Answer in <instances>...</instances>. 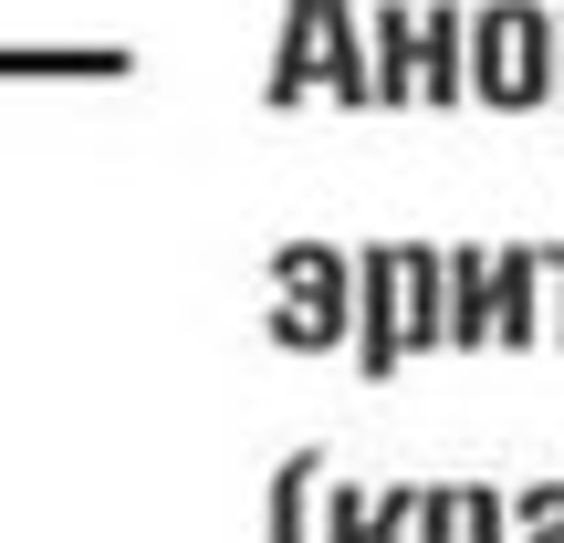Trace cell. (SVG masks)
<instances>
[{
    "label": "cell",
    "mask_w": 564,
    "mask_h": 543,
    "mask_svg": "<svg viewBox=\"0 0 564 543\" xmlns=\"http://www.w3.org/2000/svg\"><path fill=\"white\" fill-rule=\"evenodd\" d=\"M314 481H324L314 460L282 470V491H272V543H303V533H314Z\"/></svg>",
    "instance_id": "obj_8"
},
{
    "label": "cell",
    "mask_w": 564,
    "mask_h": 543,
    "mask_svg": "<svg viewBox=\"0 0 564 543\" xmlns=\"http://www.w3.org/2000/svg\"><path fill=\"white\" fill-rule=\"evenodd\" d=\"M356 335L366 366H398L408 345H449V251H366Z\"/></svg>",
    "instance_id": "obj_1"
},
{
    "label": "cell",
    "mask_w": 564,
    "mask_h": 543,
    "mask_svg": "<svg viewBox=\"0 0 564 543\" xmlns=\"http://www.w3.org/2000/svg\"><path fill=\"white\" fill-rule=\"evenodd\" d=\"M366 84H377V105H408V95H419V11H408V0H398V11H377V74H366Z\"/></svg>",
    "instance_id": "obj_6"
},
{
    "label": "cell",
    "mask_w": 564,
    "mask_h": 543,
    "mask_svg": "<svg viewBox=\"0 0 564 543\" xmlns=\"http://www.w3.org/2000/svg\"><path fill=\"white\" fill-rule=\"evenodd\" d=\"M419 543H512V491H491V481L419 491Z\"/></svg>",
    "instance_id": "obj_4"
},
{
    "label": "cell",
    "mask_w": 564,
    "mask_h": 543,
    "mask_svg": "<svg viewBox=\"0 0 564 543\" xmlns=\"http://www.w3.org/2000/svg\"><path fill=\"white\" fill-rule=\"evenodd\" d=\"M544 335V251H491V345H512V356H523V345Z\"/></svg>",
    "instance_id": "obj_5"
},
{
    "label": "cell",
    "mask_w": 564,
    "mask_h": 543,
    "mask_svg": "<svg viewBox=\"0 0 564 543\" xmlns=\"http://www.w3.org/2000/svg\"><path fill=\"white\" fill-rule=\"evenodd\" d=\"M554 105H564V11H554Z\"/></svg>",
    "instance_id": "obj_12"
},
{
    "label": "cell",
    "mask_w": 564,
    "mask_h": 543,
    "mask_svg": "<svg viewBox=\"0 0 564 543\" xmlns=\"http://www.w3.org/2000/svg\"><path fill=\"white\" fill-rule=\"evenodd\" d=\"M470 95L523 116V105L554 95V11L533 0H481L470 11Z\"/></svg>",
    "instance_id": "obj_2"
},
{
    "label": "cell",
    "mask_w": 564,
    "mask_h": 543,
    "mask_svg": "<svg viewBox=\"0 0 564 543\" xmlns=\"http://www.w3.org/2000/svg\"><path fill=\"white\" fill-rule=\"evenodd\" d=\"M512 543H564V481L512 491Z\"/></svg>",
    "instance_id": "obj_9"
},
{
    "label": "cell",
    "mask_w": 564,
    "mask_h": 543,
    "mask_svg": "<svg viewBox=\"0 0 564 543\" xmlns=\"http://www.w3.org/2000/svg\"><path fill=\"white\" fill-rule=\"evenodd\" d=\"M544 282H554V314H544V324H554V345H564V241L544 251Z\"/></svg>",
    "instance_id": "obj_11"
},
{
    "label": "cell",
    "mask_w": 564,
    "mask_h": 543,
    "mask_svg": "<svg viewBox=\"0 0 564 543\" xmlns=\"http://www.w3.org/2000/svg\"><path fill=\"white\" fill-rule=\"evenodd\" d=\"M366 543H419V491H377L366 502Z\"/></svg>",
    "instance_id": "obj_10"
},
{
    "label": "cell",
    "mask_w": 564,
    "mask_h": 543,
    "mask_svg": "<svg viewBox=\"0 0 564 543\" xmlns=\"http://www.w3.org/2000/svg\"><path fill=\"white\" fill-rule=\"evenodd\" d=\"M314 63H324L356 105H377V84H366V42H356V21H345V0H293V32H282L272 84H303Z\"/></svg>",
    "instance_id": "obj_3"
},
{
    "label": "cell",
    "mask_w": 564,
    "mask_h": 543,
    "mask_svg": "<svg viewBox=\"0 0 564 543\" xmlns=\"http://www.w3.org/2000/svg\"><path fill=\"white\" fill-rule=\"evenodd\" d=\"M449 345H491V251H449Z\"/></svg>",
    "instance_id": "obj_7"
}]
</instances>
